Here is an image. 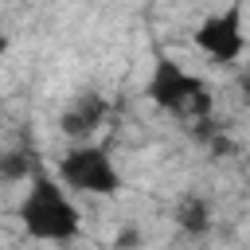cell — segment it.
<instances>
[{
	"label": "cell",
	"instance_id": "1",
	"mask_svg": "<svg viewBox=\"0 0 250 250\" xmlns=\"http://www.w3.org/2000/svg\"><path fill=\"white\" fill-rule=\"evenodd\" d=\"M20 227L35 242H74L82 234V211L55 172L39 168L31 176V188L20 199Z\"/></svg>",
	"mask_w": 250,
	"mask_h": 250
},
{
	"label": "cell",
	"instance_id": "2",
	"mask_svg": "<svg viewBox=\"0 0 250 250\" xmlns=\"http://www.w3.org/2000/svg\"><path fill=\"white\" fill-rule=\"evenodd\" d=\"M145 98L164 109L168 117L176 121H207L211 109H215V94L211 86L191 74L188 66H180L172 55H156L152 59V70H148V82H145Z\"/></svg>",
	"mask_w": 250,
	"mask_h": 250
},
{
	"label": "cell",
	"instance_id": "3",
	"mask_svg": "<svg viewBox=\"0 0 250 250\" xmlns=\"http://www.w3.org/2000/svg\"><path fill=\"white\" fill-rule=\"evenodd\" d=\"M55 176H59L70 191H78V195H102V199H109V195L121 191V172H117L113 156H109L102 145H94V141L70 145V148L59 156Z\"/></svg>",
	"mask_w": 250,
	"mask_h": 250
},
{
	"label": "cell",
	"instance_id": "4",
	"mask_svg": "<svg viewBox=\"0 0 250 250\" xmlns=\"http://www.w3.org/2000/svg\"><path fill=\"white\" fill-rule=\"evenodd\" d=\"M195 47L211 59V62H238L246 51V8L242 0H230L223 12H211L199 27H195Z\"/></svg>",
	"mask_w": 250,
	"mask_h": 250
},
{
	"label": "cell",
	"instance_id": "5",
	"mask_svg": "<svg viewBox=\"0 0 250 250\" xmlns=\"http://www.w3.org/2000/svg\"><path fill=\"white\" fill-rule=\"evenodd\" d=\"M105 98L102 94H82L74 105H66L62 113H59V129L74 141V145H82V141H90L94 137V129L105 121Z\"/></svg>",
	"mask_w": 250,
	"mask_h": 250
},
{
	"label": "cell",
	"instance_id": "6",
	"mask_svg": "<svg viewBox=\"0 0 250 250\" xmlns=\"http://www.w3.org/2000/svg\"><path fill=\"white\" fill-rule=\"evenodd\" d=\"M35 172H39L35 148L20 145V148L0 152V184H31V176H35Z\"/></svg>",
	"mask_w": 250,
	"mask_h": 250
},
{
	"label": "cell",
	"instance_id": "7",
	"mask_svg": "<svg viewBox=\"0 0 250 250\" xmlns=\"http://www.w3.org/2000/svg\"><path fill=\"white\" fill-rule=\"evenodd\" d=\"M176 227L188 234H207L211 230V207L203 195H184L176 203Z\"/></svg>",
	"mask_w": 250,
	"mask_h": 250
},
{
	"label": "cell",
	"instance_id": "8",
	"mask_svg": "<svg viewBox=\"0 0 250 250\" xmlns=\"http://www.w3.org/2000/svg\"><path fill=\"white\" fill-rule=\"evenodd\" d=\"M141 246V230L137 227H121L117 238H113V250H137Z\"/></svg>",
	"mask_w": 250,
	"mask_h": 250
},
{
	"label": "cell",
	"instance_id": "9",
	"mask_svg": "<svg viewBox=\"0 0 250 250\" xmlns=\"http://www.w3.org/2000/svg\"><path fill=\"white\" fill-rule=\"evenodd\" d=\"M238 86H242V94H246V98H250V70H246V74H242V78H238Z\"/></svg>",
	"mask_w": 250,
	"mask_h": 250
},
{
	"label": "cell",
	"instance_id": "10",
	"mask_svg": "<svg viewBox=\"0 0 250 250\" xmlns=\"http://www.w3.org/2000/svg\"><path fill=\"white\" fill-rule=\"evenodd\" d=\"M0 55H8V35H0Z\"/></svg>",
	"mask_w": 250,
	"mask_h": 250
},
{
	"label": "cell",
	"instance_id": "11",
	"mask_svg": "<svg viewBox=\"0 0 250 250\" xmlns=\"http://www.w3.org/2000/svg\"><path fill=\"white\" fill-rule=\"evenodd\" d=\"M246 47H250V20H246Z\"/></svg>",
	"mask_w": 250,
	"mask_h": 250
}]
</instances>
